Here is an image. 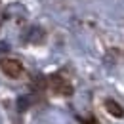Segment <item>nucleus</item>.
Returning <instances> with one entry per match:
<instances>
[{
  "instance_id": "f257e3e1",
  "label": "nucleus",
  "mask_w": 124,
  "mask_h": 124,
  "mask_svg": "<svg viewBox=\"0 0 124 124\" xmlns=\"http://www.w3.org/2000/svg\"><path fill=\"white\" fill-rule=\"evenodd\" d=\"M0 69H2V73L6 77H10V78H19L23 75V65H21V61H17L14 57H4L0 61Z\"/></svg>"
},
{
  "instance_id": "f03ea898",
  "label": "nucleus",
  "mask_w": 124,
  "mask_h": 124,
  "mask_svg": "<svg viewBox=\"0 0 124 124\" xmlns=\"http://www.w3.org/2000/svg\"><path fill=\"white\" fill-rule=\"evenodd\" d=\"M52 88L57 93H61V95H71V93H73V86H71L65 78H61L59 75L52 77Z\"/></svg>"
},
{
  "instance_id": "7ed1b4c3",
  "label": "nucleus",
  "mask_w": 124,
  "mask_h": 124,
  "mask_svg": "<svg viewBox=\"0 0 124 124\" xmlns=\"http://www.w3.org/2000/svg\"><path fill=\"white\" fill-rule=\"evenodd\" d=\"M105 109H107V113L111 116H115V118H122L124 116V109L115 101V99H105Z\"/></svg>"
},
{
  "instance_id": "20e7f679",
  "label": "nucleus",
  "mask_w": 124,
  "mask_h": 124,
  "mask_svg": "<svg viewBox=\"0 0 124 124\" xmlns=\"http://www.w3.org/2000/svg\"><path fill=\"white\" fill-rule=\"evenodd\" d=\"M29 103H31V97H19V101H17V109H19V111H25V109L29 107Z\"/></svg>"
}]
</instances>
